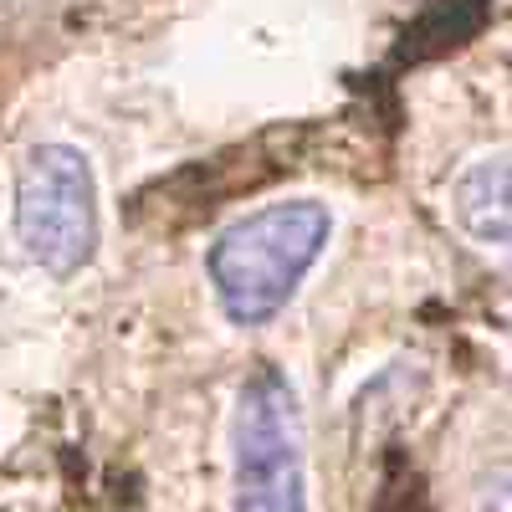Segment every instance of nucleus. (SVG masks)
Listing matches in <instances>:
<instances>
[{"label":"nucleus","mask_w":512,"mask_h":512,"mask_svg":"<svg viewBox=\"0 0 512 512\" xmlns=\"http://www.w3.org/2000/svg\"><path fill=\"white\" fill-rule=\"evenodd\" d=\"M328 236H333V210L308 195L272 200L262 210H251V216L231 221L210 241V256H205L221 313L236 328L272 323L318 267Z\"/></svg>","instance_id":"f257e3e1"},{"label":"nucleus","mask_w":512,"mask_h":512,"mask_svg":"<svg viewBox=\"0 0 512 512\" xmlns=\"http://www.w3.org/2000/svg\"><path fill=\"white\" fill-rule=\"evenodd\" d=\"M16 241L31 262L67 282L98 256L103 210L93 159L77 144H31L16 164Z\"/></svg>","instance_id":"f03ea898"},{"label":"nucleus","mask_w":512,"mask_h":512,"mask_svg":"<svg viewBox=\"0 0 512 512\" xmlns=\"http://www.w3.org/2000/svg\"><path fill=\"white\" fill-rule=\"evenodd\" d=\"M231 512H308L303 405L282 369L262 364L236 395Z\"/></svg>","instance_id":"7ed1b4c3"},{"label":"nucleus","mask_w":512,"mask_h":512,"mask_svg":"<svg viewBox=\"0 0 512 512\" xmlns=\"http://www.w3.org/2000/svg\"><path fill=\"white\" fill-rule=\"evenodd\" d=\"M451 221L461 236H472L487 251H502L512 236V169L507 149L477 154L472 164H461V175L451 180Z\"/></svg>","instance_id":"20e7f679"}]
</instances>
